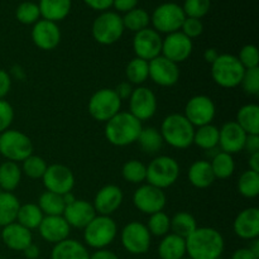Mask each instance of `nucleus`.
Instances as JSON below:
<instances>
[{"mask_svg": "<svg viewBox=\"0 0 259 259\" xmlns=\"http://www.w3.org/2000/svg\"><path fill=\"white\" fill-rule=\"evenodd\" d=\"M223 235L214 228H196L186 238V254L191 259H217L224 252Z\"/></svg>", "mask_w": 259, "mask_h": 259, "instance_id": "f257e3e1", "label": "nucleus"}, {"mask_svg": "<svg viewBox=\"0 0 259 259\" xmlns=\"http://www.w3.org/2000/svg\"><path fill=\"white\" fill-rule=\"evenodd\" d=\"M142 128V121L129 111H119L105 123V138L115 147L131 146L137 142Z\"/></svg>", "mask_w": 259, "mask_h": 259, "instance_id": "f03ea898", "label": "nucleus"}, {"mask_svg": "<svg viewBox=\"0 0 259 259\" xmlns=\"http://www.w3.org/2000/svg\"><path fill=\"white\" fill-rule=\"evenodd\" d=\"M195 126L184 114H169L161 124V136L164 143L176 149H186L194 144Z\"/></svg>", "mask_w": 259, "mask_h": 259, "instance_id": "7ed1b4c3", "label": "nucleus"}, {"mask_svg": "<svg viewBox=\"0 0 259 259\" xmlns=\"http://www.w3.org/2000/svg\"><path fill=\"white\" fill-rule=\"evenodd\" d=\"M118 225L111 217L96 215L83 229V242L93 249H105L115 240Z\"/></svg>", "mask_w": 259, "mask_h": 259, "instance_id": "20e7f679", "label": "nucleus"}, {"mask_svg": "<svg viewBox=\"0 0 259 259\" xmlns=\"http://www.w3.org/2000/svg\"><path fill=\"white\" fill-rule=\"evenodd\" d=\"M244 71L237 56L223 53L211 65V77L220 88L234 89L242 82Z\"/></svg>", "mask_w": 259, "mask_h": 259, "instance_id": "39448f33", "label": "nucleus"}, {"mask_svg": "<svg viewBox=\"0 0 259 259\" xmlns=\"http://www.w3.org/2000/svg\"><path fill=\"white\" fill-rule=\"evenodd\" d=\"M180 176V164L169 156H158L147 166L146 181L152 186L164 190L176 184Z\"/></svg>", "mask_w": 259, "mask_h": 259, "instance_id": "423d86ee", "label": "nucleus"}, {"mask_svg": "<svg viewBox=\"0 0 259 259\" xmlns=\"http://www.w3.org/2000/svg\"><path fill=\"white\" fill-rule=\"evenodd\" d=\"M0 154L7 161L23 162L33 154V143L23 132L8 129L0 134Z\"/></svg>", "mask_w": 259, "mask_h": 259, "instance_id": "0eeeda50", "label": "nucleus"}, {"mask_svg": "<svg viewBox=\"0 0 259 259\" xmlns=\"http://www.w3.org/2000/svg\"><path fill=\"white\" fill-rule=\"evenodd\" d=\"M121 103L114 89H100L93 94L88 103L91 118L100 123H106L120 111Z\"/></svg>", "mask_w": 259, "mask_h": 259, "instance_id": "6e6552de", "label": "nucleus"}, {"mask_svg": "<svg viewBox=\"0 0 259 259\" xmlns=\"http://www.w3.org/2000/svg\"><path fill=\"white\" fill-rule=\"evenodd\" d=\"M123 19L120 15L115 12L101 13L99 17L95 18L91 28L94 39L103 46H110L118 42L124 33Z\"/></svg>", "mask_w": 259, "mask_h": 259, "instance_id": "1a4fd4ad", "label": "nucleus"}, {"mask_svg": "<svg viewBox=\"0 0 259 259\" xmlns=\"http://www.w3.org/2000/svg\"><path fill=\"white\" fill-rule=\"evenodd\" d=\"M185 15L182 7L176 3H164L157 7L151 15V22L153 24V29L158 33L179 32L184 23Z\"/></svg>", "mask_w": 259, "mask_h": 259, "instance_id": "9d476101", "label": "nucleus"}, {"mask_svg": "<svg viewBox=\"0 0 259 259\" xmlns=\"http://www.w3.org/2000/svg\"><path fill=\"white\" fill-rule=\"evenodd\" d=\"M120 242L124 249L131 254H146L151 248L152 235L147 229L146 224L139 222H131L121 230Z\"/></svg>", "mask_w": 259, "mask_h": 259, "instance_id": "9b49d317", "label": "nucleus"}, {"mask_svg": "<svg viewBox=\"0 0 259 259\" xmlns=\"http://www.w3.org/2000/svg\"><path fill=\"white\" fill-rule=\"evenodd\" d=\"M217 114V106L211 98L206 95L192 96L185 105V118L195 126L211 124Z\"/></svg>", "mask_w": 259, "mask_h": 259, "instance_id": "f8f14e48", "label": "nucleus"}, {"mask_svg": "<svg viewBox=\"0 0 259 259\" xmlns=\"http://www.w3.org/2000/svg\"><path fill=\"white\" fill-rule=\"evenodd\" d=\"M167 197L163 190L146 184L139 186L133 194V204L138 211L146 215L163 211L166 206Z\"/></svg>", "mask_w": 259, "mask_h": 259, "instance_id": "ddd939ff", "label": "nucleus"}, {"mask_svg": "<svg viewBox=\"0 0 259 259\" xmlns=\"http://www.w3.org/2000/svg\"><path fill=\"white\" fill-rule=\"evenodd\" d=\"M46 191L57 195H65L71 192L75 187V175L65 164L55 163L47 167L42 177Z\"/></svg>", "mask_w": 259, "mask_h": 259, "instance_id": "4468645a", "label": "nucleus"}, {"mask_svg": "<svg viewBox=\"0 0 259 259\" xmlns=\"http://www.w3.org/2000/svg\"><path fill=\"white\" fill-rule=\"evenodd\" d=\"M157 96L149 88L137 86L129 98V113L139 121L149 120L157 111Z\"/></svg>", "mask_w": 259, "mask_h": 259, "instance_id": "2eb2a0df", "label": "nucleus"}, {"mask_svg": "<svg viewBox=\"0 0 259 259\" xmlns=\"http://www.w3.org/2000/svg\"><path fill=\"white\" fill-rule=\"evenodd\" d=\"M162 39L163 38L161 37V34L153 28L148 27L137 32L133 38V51L136 57L149 62L153 58L161 56Z\"/></svg>", "mask_w": 259, "mask_h": 259, "instance_id": "dca6fc26", "label": "nucleus"}, {"mask_svg": "<svg viewBox=\"0 0 259 259\" xmlns=\"http://www.w3.org/2000/svg\"><path fill=\"white\" fill-rule=\"evenodd\" d=\"M192 50H194L192 39L186 37L181 30L169 33L164 39H162L161 55L177 65L189 60Z\"/></svg>", "mask_w": 259, "mask_h": 259, "instance_id": "f3484780", "label": "nucleus"}, {"mask_svg": "<svg viewBox=\"0 0 259 259\" xmlns=\"http://www.w3.org/2000/svg\"><path fill=\"white\" fill-rule=\"evenodd\" d=\"M149 78L154 83L163 88H171L176 85L180 80L179 65L167 60L163 56L153 58L148 62Z\"/></svg>", "mask_w": 259, "mask_h": 259, "instance_id": "a211bd4d", "label": "nucleus"}, {"mask_svg": "<svg viewBox=\"0 0 259 259\" xmlns=\"http://www.w3.org/2000/svg\"><path fill=\"white\" fill-rule=\"evenodd\" d=\"M32 40L39 50L52 51L60 45L61 30L57 23L39 19L33 24Z\"/></svg>", "mask_w": 259, "mask_h": 259, "instance_id": "6ab92c4d", "label": "nucleus"}, {"mask_svg": "<svg viewBox=\"0 0 259 259\" xmlns=\"http://www.w3.org/2000/svg\"><path fill=\"white\" fill-rule=\"evenodd\" d=\"M247 136L248 134L238 125L237 121H227L219 129V144H218V147H220L222 152L233 156V154L244 151Z\"/></svg>", "mask_w": 259, "mask_h": 259, "instance_id": "aec40b11", "label": "nucleus"}, {"mask_svg": "<svg viewBox=\"0 0 259 259\" xmlns=\"http://www.w3.org/2000/svg\"><path fill=\"white\" fill-rule=\"evenodd\" d=\"M123 200L124 194L120 187L116 185H106L96 192L93 205L96 214L110 217L121 206Z\"/></svg>", "mask_w": 259, "mask_h": 259, "instance_id": "412c9836", "label": "nucleus"}, {"mask_svg": "<svg viewBox=\"0 0 259 259\" xmlns=\"http://www.w3.org/2000/svg\"><path fill=\"white\" fill-rule=\"evenodd\" d=\"M96 211L91 202L82 199H76L65 207L62 217L71 228L85 229L86 225L96 217Z\"/></svg>", "mask_w": 259, "mask_h": 259, "instance_id": "4be33fe9", "label": "nucleus"}, {"mask_svg": "<svg viewBox=\"0 0 259 259\" xmlns=\"http://www.w3.org/2000/svg\"><path fill=\"white\" fill-rule=\"evenodd\" d=\"M38 232L43 240L51 243V244H57L70 237L71 227L67 224L62 215L45 217L38 227Z\"/></svg>", "mask_w": 259, "mask_h": 259, "instance_id": "5701e85b", "label": "nucleus"}, {"mask_svg": "<svg viewBox=\"0 0 259 259\" xmlns=\"http://www.w3.org/2000/svg\"><path fill=\"white\" fill-rule=\"evenodd\" d=\"M235 235L244 240H253L259 237V209L247 207L242 210L233 223Z\"/></svg>", "mask_w": 259, "mask_h": 259, "instance_id": "b1692460", "label": "nucleus"}, {"mask_svg": "<svg viewBox=\"0 0 259 259\" xmlns=\"http://www.w3.org/2000/svg\"><path fill=\"white\" fill-rule=\"evenodd\" d=\"M0 237L5 247L14 252H23L33 243L32 230L27 229L17 222L3 228Z\"/></svg>", "mask_w": 259, "mask_h": 259, "instance_id": "393cba45", "label": "nucleus"}, {"mask_svg": "<svg viewBox=\"0 0 259 259\" xmlns=\"http://www.w3.org/2000/svg\"><path fill=\"white\" fill-rule=\"evenodd\" d=\"M51 259H90V253L85 244L67 238L55 244L51 252Z\"/></svg>", "mask_w": 259, "mask_h": 259, "instance_id": "a878e982", "label": "nucleus"}, {"mask_svg": "<svg viewBox=\"0 0 259 259\" xmlns=\"http://www.w3.org/2000/svg\"><path fill=\"white\" fill-rule=\"evenodd\" d=\"M157 252L161 259H182L186 257V239L168 233L162 237Z\"/></svg>", "mask_w": 259, "mask_h": 259, "instance_id": "bb28decb", "label": "nucleus"}, {"mask_svg": "<svg viewBox=\"0 0 259 259\" xmlns=\"http://www.w3.org/2000/svg\"><path fill=\"white\" fill-rule=\"evenodd\" d=\"M187 177H189L190 184L196 187V189H207L217 180L211 169V166H210V162L205 161V159L195 161L190 166Z\"/></svg>", "mask_w": 259, "mask_h": 259, "instance_id": "cd10ccee", "label": "nucleus"}, {"mask_svg": "<svg viewBox=\"0 0 259 259\" xmlns=\"http://www.w3.org/2000/svg\"><path fill=\"white\" fill-rule=\"evenodd\" d=\"M71 5V0H39L38 8L43 19L57 23L70 14Z\"/></svg>", "mask_w": 259, "mask_h": 259, "instance_id": "c85d7f7f", "label": "nucleus"}, {"mask_svg": "<svg viewBox=\"0 0 259 259\" xmlns=\"http://www.w3.org/2000/svg\"><path fill=\"white\" fill-rule=\"evenodd\" d=\"M19 207V199L13 192H0V227L4 228L17 222Z\"/></svg>", "mask_w": 259, "mask_h": 259, "instance_id": "c756f323", "label": "nucleus"}, {"mask_svg": "<svg viewBox=\"0 0 259 259\" xmlns=\"http://www.w3.org/2000/svg\"><path fill=\"white\" fill-rule=\"evenodd\" d=\"M22 168L18 163L5 161L0 164V189L3 191L13 192L22 181Z\"/></svg>", "mask_w": 259, "mask_h": 259, "instance_id": "7c9ffc66", "label": "nucleus"}, {"mask_svg": "<svg viewBox=\"0 0 259 259\" xmlns=\"http://www.w3.org/2000/svg\"><path fill=\"white\" fill-rule=\"evenodd\" d=\"M238 125L247 134H259V106L257 104H247L238 110Z\"/></svg>", "mask_w": 259, "mask_h": 259, "instance_id": "2f4dec72", "label": "nucleus"}, {"mask_svg": "<svg viewBox=\"0 0 259 259\" xmlns=\"http://www.w3.org/2000/svg\"><path fill=\"white\" fill-rule=\"evenodd\" d=\"M194 144L206 152L217 149L219 144V128L214 124H207L195 129Z\"/></svg>", "mask_w": 259, "mask_h": 259, "instance_id": "473e14b6", "label": "nucleus"}, {"mask_svg": "<svg viewBox=\"0 0 259 259\" xmlns=\"http://www.w3.org/2000/svg\"><path fill=\"white\" fill-rule=\"evenodd\" d=\"M210 166H211L212 172H214L215 179L227 180L233 176L235 171V162L232 154L225 153V152L218 151L212 156Z\"/></svg>", "mask_w": 259, "mask_h": 259, "instance_id": "72a5a7b5", "label": "nucleus"}, {"mask_svg": "<svg viewBox=\"0 0 259 259\" xmlns=\"http://www.w3.org/2000/svg\"><path fill=\"white\" fill-rule=\"evenodd\" d=\"M137 142L141 146L142 151L148 154L157 153L159 149H162L164 143L161 132L154 126H146V128L143 126Z\"/></svg>", "mask_w": 259, "mask_h": 259, "instance_id": "f704fd0d", "label": "nucleus"}, {"mask_svg": "<svg viewBox=\"0 0 259 259\" xmlns=\"http://www.w3.org/2000/svg\"><path fill=\"white\" fill-rule=\"evenodd\" d=\"M38 207L45 217H58L65 211L66 204L62 195L53 194L51 191H45L38 199Z\"/></svg>", "mask_w": 259, "mask_h": 259, "instance_id": "c9c22d12", "label": "nucleus"}, {"mask_svg": "<svg viewBox=\"0 0 259 259\" xmlns=\"http://www.w3.org/2000/svg\"><path fill=\"white\" fill-rule=\"evenodd\" d=\"M43 218H45V215L40 211L38 205L29 202V204L20 205L19 211H18L17 215V223H19L20 225H23L27 229L33 230L38 229Z\"/></svg>", "mask_w": 259, "mask_h": 259, "instance_id": "e433bc0d", "label": "nucleus"}, {"mask_svg": "<svg viewBox=\"0 0 259 259\" xmlns=\"http://www.w3.org/2000/svg\"><path fill=\"white\" fill-rule=\"evenodd\" d=\"M196 219L190 212L179 211L171 218V230L174 234L186 239L190 234L196 230Z\"/></svg>", "mask_w": 259, "mask_h": 259, "instance_id": "4c0bfd02", "label": "nucleus"}, {"mask_svg": "<svg viewBox=\"0 0 259 259\" xmlns=\"http://www.w3.org/2000/svg\"><path fill=\"white\" fill-rule=\"evenodd\" d=\"M126 81L132 85L142 86L149 78L148 62L142 58L134 57L126 65L125 68Z\"/></svg>", "mask_w": 259, "mask_h": 259, "instance_id": "58836bf2", "label": "nucleus"}, {"mask_svg": "<svg viewBox=\"0 0 259 259\" xmlns=\"http://www.w3.org/2000/svg\"><path fill=\"white\" fill-rule=\"evenodd\" d=\"M121 19H123L124 28L137 33L148 28L149 23H151V15L142 8H134L131 12L125 13Z\"/></svg>", "mask_w": 259, "mask_h": 259, "instance_id": "ea45409f", "label": "nucleus"}, {"mask_svg": "<svg viewBox=\"0 0 259 259\" xmlns=\"http://www.w3.org/2000/svg\"><path fill=\"white\" fill-rule=\"evenodd\" d=\"M238 191L245 199H254L259 195V174L254 171H244L238 180Z\"/></svg>", "mask_w": 259, "mask_h": 259, "instance_id": "a19ab883", "label": "nucleus"}, {"mask_svg": "<svg viewBox=\"0 0 259 259\" xmlns=\"http://www.w3.org/2000/svg\"><path fill=\"white\" fill-rule=\"evenodd\" d=\"M121 176L129 184L141 185L147 179V166L138 159H131L123 164Z\"/></svg>", "mask_w": 259, "mask_h": 259, "instance_id": "79ce46f5", "label": "nucleus"}, {"mask_svg": "<svg viewBox=\"0 0 259 259\" xmlns=\"http://www.w3.org/2000/svg\"><path fill=\"white\" fill-rule=\"evenodd\" d=\"M146 227L151 235L162 238L171 232V218L164 211L154 212V214L149 215Z\"/></svg>", "mask_w": 259, "mask_h": 259, "instance_id": "37998d69", "label": "nucleus"}, {"mask_svg": "<svg viewBox=\"0 0 259 259\" xmlns=\"http://www.w3.org/2000/svg\"><path fill=\"white\" fill-rule=\"evenodd\" d=\"M47 167V163H46V161L42 157L32 154V156H29L22 162V167L20 168H22V174H24L29 179L42 180Z\"/></svg>", "mask_w": 259, "mask_h": 259, "instance_id": "c03bdc74", "label": "nucleus"}, {"mask_svg": "<svg viewBox=\"0 0 259 259\" xmlns=\"http://www.w3.org/2000/svg\"><path fill=\"white\" fill-rule=\"evenodd\" d=\"M15 17H17L18 22H20L22 24H34L40 18L38 4L32 2L22 3L18 5L17 10H15Z\"/></svg>", "mask_w": 259, "mask_h": 259, "instance_id": "a18cd8bd", "label": "nucleus"}, {"mask_svg": "<svg viewBox=\"0 0 259 259\" xmlns=\"http://www.w3.org/2000/svg\"><path fill=\"white\" fill-rule=\"evenodd\" d=\"M210 7H211V0H185L182 10L187 18L201 19L209 13Z\"/></svg>", "mask_w": 259, "mask_h": 259, "instance_id": "49530a36", "label": "nucleus"}, {"mask_svg": "<svg viewBox=\"0 0 259 259\" xmlns=\"http://www.w3.org/2000/svg\"><path fill=\"white\" fill-rule=\"evenodd\" d=\"M240 86L245 94L250 96H257L259 94V67L245 70Z\"/></svg>", "mask_w": 259, "mask_h": 259, "instance_id": "de8ad7c7", "label": "nucleus"}, {"mask_svg": "<svg viewBox=\"0 0 259 259\" xmlns=\"http://www.w3.org/2000/svg\"><path fill=\"white\" fill-rule=\"evenodd\" d=\"M238 60L242 63L245 70L249 68H255L259 65V55L258 50L254 45H247L240 50Z\"/></svg>", "mask_w": 259, "mask_h": 259, "instance_id": "09e8293b", "label": "nucleus"}, {"mask_svg": "<svg viewBox=\"0 0 259 259\" xmlns=\"http://www.w3.org/2000/svg\"><path fill=\"white\" fill-rule=\"evenodd\" d=\"M182 33H184L186 37H189L190 39H194V38L200 37L204 32V24H202L201 19H196V18H185L184 23H182L181 27Z\"/></svg>", "mask_w": 259, "mask_h": 259, "instance_id": "8fccbe9b", "label": "nucleus"}, {"mask_svg": "<svg viewBox=\"0 0 259 259\" xmlns=\"http://www.w3.org/2000/svg\"><path fill=\"white\" fill-rule=\"evenodd\" d=\"M14 120V109L4 99H0V134L10 129Z\"/></svg>", "mask_w": 259, "mask_h": 259, "instance_id": "3c124183", "label": "nucleus"}, {"mask_svg": "<svg viewBox=\"0 0 259 259\" xmlns=\"http://www.w3.org/2000/svg\"><path fill=\"white\" fill-rule=\"evenodd\" d=\"M12 89V77L5 70L0 68V99H4Z\"/></svg>", "mask_w": 259, "mask_h": 259, "instance_id": "603ef678", "label": "nucleus"}, {"mask_svg": "<svg viewBox=\"0 0 259 259\" xmlns=\"http://www.w3.org/2000/svg\"><path fill=\"white\" fill-rule=\"evenodd\" d=\"M114 90H115L116 95L119 96V99L123 101V100H129V98H131V95H132V93H133L134 88H133V85H132V83L128 82V81H123V82L119 83V85L116 86Z\"/></svg>", "mask_w": 259, "mask_h": 259, "instance_id": "864d4df0", "label": "nucleus"}, {"mask_svg": "<svg viewBox=\"0 0 259 259\" xmlns=\"http://www.w3.org/2000/svg\"><path fill=\"white\" fill-rule=\"evenodd\" d=\"M137 5H138V0H113V7L121 13L131 12L134 8H137Z\"/></svg>", "mask_w": 259, "mask_h": 259, "instance_id": "5fc2aeb1", "label": "nucleus"}, {"mask_svg": "<svg viewBox=\"0 0 259 259\" xmlns=\"http://www.w3.org/2000/svg\"><path fill=\"white\" fill-rule=\"evenodd\" d=\"M88 7L98 12H106L110 7H113V0H83Z\"/></svg>", "mask_w": 259, "mask_h": 259, "instance_id": "6e6d98bb", "label": "nucleus"}, {"mask_svg": "<svg viewBox=\"0 0 259 259\" xmlns=\"http://www.w3.org/2000/svg\"><path fill=\"white\" fill-rule=\"evenodd\" d=\"M244 149L249 154L259 152V134H248L245 139Z\"/></svg>", "mask_w": 259, "mask_h": 259, "instance_id": "4d7b16f0", "label": "nucleus"}, {"mask_svg": "<svg viewBox=\"0 0 259 259\" xmlns=\"http://www.w3.org/2000/svg\"><path fill=\"white\" fill-rule=\"evenodd\" d=\"M90 259H120L114 252L109 249H98L90 254Z\"/></svg>", "mask_w": 259, "mask_h": 259, "instance_id": "13d9d810", "label": "nucleus"}, {"mask_svg": "<svg viewBox=\"0 0 259 259\" xmlns=\"http://www.w3.org/2000/svg\"><path fill=\"white\" fill-rule=\"evenodd\" d=\"M232 259H259V257L253 254L249 248H239V249L234 250Z\"/></svg>", "mask_w": 259, "mask_h": 259, "instance_id": "bf43d9fd", "label": "nucleus"}, {"mask_svg": "<svg viewBox=\"0 0 259 259\" xmlns=\"http://www.w3.org/2000/svg\"><path fill=\"white\" fill-rule=\"evenodd\" d=\"M23 254H24V257L27 259H38L40 254L39 247L35 245L34 243H32L29 247H27L24 250H23Z\"/></svg>", "mask_w": 259, "mask_h": 259, "instance_id": "052dcab7", "label": "nucleus"}, {"mask_svg": "<svg viewBox=\"0 0 259 259\" xmlns=\"http://www.w3.org/2000/svg\"><path fill=\"white\" fill-rule=\"evenodd\" d=\"M219 55L220 53L218 52L217 48H207L204 52V60L206 61L207 63H210V65H212V63L217 61V58L219 57Z\"/></svg>", "mask_w": 259, "mask_h": 259, "instance_id": "680f3d73", "label": "nucleus"}, {"mask_svg": "<svg viewBox=\"0 0 259 259\" xmlns=\"http://www.w3.org/2000/svg\"><path fill=\"white\" fill-rule=\"evenodd\" d=\"M248 164H249L250 171L258 172V174H259V152H258V153L250 154L249 161H248Z\"/></svg>", "mask_w": 259, "mask_h": 259, "instance_id": "e2e57ef3", "label": "nucleus"}, {"mask_svg": "<svg viewBox=\"0 0 259 259\" xmlns=\"http://www.w3.org/2000/svg\"><path fill=\"white\" fill-rule=\"evenodd\" d=\"M248 248H249L250 252H252L253 254H255L257 257H259V240H258V238H257V239L250 240V244H249V247H248Z\"/></svg>", "mask_w": 259, "mask_h": 259, "instance_id": "0e129e2a", "label": "nucleus"}, {"mask_svg": "<svg viewBox=\"0 0 259 259\" xmlns=\"http://www.w3.org/2000/svg\"><path fill=\"white\" fill-rule=\"evenodd\" d=\"M62 197H63V201H65L66 206H67V205H70L71 202H73L76 200L75 195H73L72 192H67V194L62 195Z\"/></svg>", "mask_w": 259, "mask_h": 259, "instance_id": "69168bd1", "label": "nucleus"}, {"mask_svg": "<svg viewBox=\"0 0 259 259\" xmlns=\"http://www.w3.org/2000/svg\"><path fill=\"white\" fill-rule=\"evenodd\" d=\"M182 259H191V258H189V257H184Z\"/></svg>", "mask_w": 259, "mask_h": 259, "instance_id": "338daca9", "label": "nucleus"}, {"mask_svg": "<svg viewBox=\"0 0 259 259\" xmlns=\"http://www.w3.org/2000/svg\"><path fill=\"white\" fill-rule=\"evenodd\" d=\"M217 259H224L223 257H219V258H217Z\"/></svg>", "mask_w": 259, "mask_h": 259, "instance_id": "774afa93", "label": "nucleus"}]
</instances>
